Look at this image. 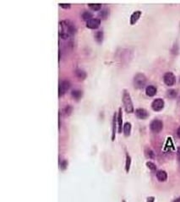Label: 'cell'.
I'll list each match as a JSON object with an SVG mask.
<instances>
[{
	"label": "cell",
	"instance_id": "obj_21",
	"mask_svg": "<svg viewBox=\"0 0 180 202\" xmlns=\"http://www.w3.org/2000/svg\"><path fill=\"white\" fill-rule=\"evenodd\" d=\"M81 16H82V19H83L84 20H86V22H87V21H89L90 19H92V13H90V12H87V11L84 12Z\"/></svg>",
	"mask_w": 180,
	"mask_h": 202
},
{
	"label": "cell",
	"instance_id": "obj_8",
	"mask_svg": "<svg viewBox=\"0 0 180 202\" xmlns=\"http://www.w3.org/2000/svg\"><path fill=\"white\" fill-rule=\"evenodd\" d=\"M101 25V19H97V18H92V19H90L89 21L86 22V27L89 29H97Z\"/></svg>",
	"mask_w": 180,
	"mask_h": 202
},
{
	"label": "cell",
	"instance_id": "obj_25",
	"mask_svg": "<svg viewBox=\"0 0 180 202\" xmlns=\"http://www.w3.org/2000/svg\"><path fill=\"white\" fill-rule=\"evenodd\" d=\"M59 6L60 8H65V9H69L71 7V4L70 3H59Z\"/></svg>",
	"mask_w": 180,
	"mask_h": 202
},
{
	"label": "cell",
	"instance_id": "obj_18",
	"mask_svg": "<svg viewBox=\"0 0 180 202\" xmlns=\"http://www.w3.org/2000/svg\"><path fill=\"white\" fill-rule=\"evenodd\" d=\"M88 7L93 11H99L102 8V5L100 3H89Z\"/></svg>",
	"mask_w": 180,
	"mask_h": 202
},
{
	"label": "cell",
	"instance_id": "obj_13",
	"mask_svg": "<svg viewBox=\"0 0 180 202\" xmlns=\"http://www.w3.org/2000/svg\"><path fill=\"white\" fill-rule=\"evenodd\" d=\"M156 92H157L156 87L154 86H148L146 88V93L147 96L150 97H154V96L156 94Z\"/></svg>",
	"mask_w": 180,
	"mask_h": 202
},
{
	"label": "cell",
	"instance_id": "obj_7",
	"mask_svg": "<svg viewBox=\"0 0 180 202\" xmlns=\"http://www.w3.org/2000/svg\"><path fill=\"white\" fill-rule=\"evenodd\" d=\"M164 105H165V103H164L163 100L161 98H156L151 103V108L155 112H160L163 109Z\"/></svg>",
	"mask_w": 180,
	"mask_h": 202
},
{
	"label": "cell",
	"instance_id": "obj_10",
	"mask_svg": "<svg viewBox=\"0 0 180 202\" xmlns=\"http://www.w3.org/2000/svg\"><path fill=\"white\" fill-rule=\"evenodd\" d=\"M135 115L136 117L140 119H146L149 116L148 112H147L146 109H143V108H138V109H136Z\"/></svg>",
	"mask_w": 180,
	"mask_h": 202
},
{
	"label": "cell",
	"instance_id": "obj_4",
	"mask_svg": "<svg viewBox=\"0 0 180 202\" xmlns=\"http://www.w3.org/2000/svg\"><path fill=\"white\" fill-rule=\"evenodd\" d=\"M162 128H163V124L159 119H154L150 124V129H151V130L152 131L153 133H160L162 130Z\"/></svg>",
	"mask_w": 180,
	"mask_h": 202
},
{
	"label": "cell",
	"instance_id": "obj_26",
	"mask_svg": "<svg viewBox=\"0 0 180 202\" xmlns=\"http://www.w3.org/2000/svg\"><path fill=\"white\" fill-rule=\"evenodd\" d=\"M67 166H68V162H67V161H62L61 163H60V167L62 168V170H64V169L66 168Z\"/></svg>",
	"mask_w": 180,
	"mask_h": 202
},
{
	"label": "cell",
	"instance_id": "obj_24",
	"mask_svg": "<svg viewBox=\"0 0 180 202\" xmlns=\"http://www.w3.org/2000/svg\"><path fill=\"white\" fill-rule=\"evenodd\" d=\"M64 113H65V114L66 115H70V114H71V112H72V107L71 106H67V107H65V108H64Z\"/></svg>",
	"mask_w": 180,
	"mask_h": 202
},
{
	"label": "cell",
	"instance_id": "obj_1",
	"mask_svg": "<svg viewBox=\"0 0 180 202\" xmlns=\"http://www.w3.org/2000/svg\"><path fill=\"white\" fill-rule=\"evenodd\" d=\"M76 32V28L72 23L69 22V20H63L59 22V36L62 39H68Z\"/></svg>",
	"mask_w": 180,
	"mask_h": 202
},
{
	"label": "cell",
	"instance_id": "obj_29",
	"mask_svg": "<svg viewBox=\"0 0 180 202\" xmlns=\"http://www.w3.org/2000/svg\"><path fill=\"white\" fill-rule=\"evenodd\" d=\"M155 201V198L154 197H149L147 199V202H154Z\"/></svg>",
	"mask_w": 180,
	"mask_h": 202
},
{
	"label": "cell",
	"instance_id": "obj_28",
	"mask_svg": "<svg viewBox=\"0 0 180 202\" xmlns=\"http://www.w3.org/2000/svg\"><path fill=\"white\" fill-rule=\"evenodd\" d=\"M100 16L102 18H106L107 16H108V12L107 10H103V11L100 13Z\"/></svg>",
	"mask_w": 180,
	"mask_h": 202
},
{
	"label": "cell",
	"instance_id": "obj_32",
	"mask_svg": "<svg viewBox=\"0 0 180 202\" xmlns=\"http://www.w3.org/2000/svg\"><path fill=\"white\" fill-rule=\"evenodd\" d=\"M174 202H180V198H179V199H176V200H174Z\"/></svg>",
	"mask_w": 180,
	"mask_h": 202
},
{
	"label": "cell",
	"instance_id": "obj_15",
	"mask_svg": "<svg viewBox=\"0 0 180 202\" xmlns=\"http://www.w3.org/2000/svg\"><path fill=\"white\" fill-rule=\"evenodd\" d=\"M131 124L130 123H125L124 125V128H123V131H124V136L127 137V136H130L131 133Z\"/></svg>",
	"mask_w": 180,
	"mask_h": 202
},
{
	"label": "cell",
	"instance_id": "obj_27",
	"mask_svg": "<svg viewBox=\"0 0 180 202\" xmlns=\"http://www.w3.org/2000/svg\"><path fill=\"white\" fill-rule=\"evenodd\" d=\"M147 156H148L150 158H155V154H154V152H153L150 149L147 151Z\"/></svg>",
	"mask_w": 180,
	"mask_h": 202
},
{
	"label": "cell",
	"instance_id": "obj_12",
	"mask_svg": "<svg viewBox=\"0 0 180 202\" xmlns=\"http://www.w3.org/2000/svg\"><path fill=\"white\" fill-rule=\"evenodd\" d=\"M156 178H157L160 182H165L167 179V173L163 170H159L156 172Z\"/></svg>",
	"mask_w": 180,
	"mask_h": 202
},
{
	"label": "cell",
	"instance_id": "obj_3",
	"mask_svg": "<svg viewBox=\"0 0 180 202\" xmlns=\"http://www.w3.org/2000/svg\"><path fill=\"white\" fill-rule=\"evenodd\" d=\"M146 77L141 73H138L134 77V86L136 89L144 88L146 84Z\"/></svg>",
	"mask_w": 180,
	"mask_h": 202
},
{
	"label": "cell",
	"instance_id": "obj_9",
	"mask_svg": "<svg viewBox=\"0 0 180 202\" xmlns=\"http://www.w3.org/2000/svg\"><path fill=\"white\" fill-rule=\"evenodd\" d=\"M117 122H118V132L121 133L123 131V114L122 109L119 108V113L117 114Z\"/></svg>",
	"mask_w": 180,
	"mask_h": 202
},
{
	"label": "cell",
	"instance_id": "obj_2",
	"mask_svg": "<svg viewBox=\"0 0 180 202\" xmlns=\"http://www.w3.org/2000/svg\"><path fill=\"white\" fill-rule=\"evenodd\" d=\"M122 101L124 107L125 112L127 114H132L134 112V105L132 103V99H131L130 95L128 91L124 90L123 92V97H122Z\"/></svg>",
	"mask_w": 180,
	"mask_h": 202
},
{
	"label": "cell",
	"instance_id": "obj_20",
	"mask_svg": "<svg viewBox=\"0 0 180 202\" xmlns=\"http://www.w3.org/2000/svg\"><path fill=\"white\" fill-rule=\"evenodd\" d=\"M130 165H131V157H130L129 154H127V155H126V162H125V170H126L127 173L130 171Z\"/></svg>",
	"mask_w": 180,
	"mask_h": 202
},
{
	"label": "cell",
	"instance_id": "obj_11",
	"mask_svg": "<svg viewBox=\"0 0 180 202\" xmlns=\"http://www.w3.org/2000/svg\"><path fill=\"white\" fill-rule=\"evenodd\" d=\"M140 16H141V11L137 10V11L134 12L130 16V25H135V24L138 21L139 19L140 18Z\"/></svg>",
	"mask_w": 180,
	"mask_h": 202
},
{
	"label": "cell",
	"instance_id": "obj_31",
	"mask_svg": "<svg viewBox=\"0 0 180 202\" xmlns=\"http://www.w3.org/2000/svg\"><path fill=\"white\" fill-rule=\"evenodd\" d=\"M177 158L178 160H180V147L177 149Z\"/></svg>",
	"mask_w": 180,
	"mask_h": 202
},
{
	"label": "cell",
	"instance_id": "obj_19",
	"mask_svg": "<svg viewBox=\"0 0 180 202\" xmlns=\"http://www.w3.org/2000/svg\"><path fill=\"white\" fill-rule=\"evenodd\" d=\"M95 38H96V40H97V42H98V43H101V42H103V31H97V32H96V34H95Z\"/></svg>",
	"mask_w": 180,
	"mask_h": 202
},
{
	"label": "cell",
	"instance_id": "obj_30",
	"mask_svg": "<svg viewBox=\"0 0 180 202\" xmlns=\"http://www.w3.org/2000/svg\"><path fill=\"white\" fill-rule=\"evenodd\" d=\"M177 137H178V138H180V127L178 128V129H177Z\"/></svg>",
	"mask_w": 180,
	"mask_h": 202
},
{
	"label": "cell",
	"instance_id": "obj_22",
	"mask_svg": "<svg viewBox=\"0 0 180 202\" xmlns=\"http://www.w3.org/2000/svg\"><path fill=\"white\" fill-rule=\"evenodd\" d=\"M167 97L169 98H174V97H177V92L175 90H172V89L168 90L167 91Z\"/></svg>",
	"mask_w": 180,
	"mask_h": 202
},
{
	"label": "cell",
	"instance_id": "obj_16",
	"mask_svg": "<svg viewBox=\"0 0 180 202\" xmlns=\"http://www.w3.org/2000/svg\"><path fill=\"white\" fill-rule=\"evenodd\" d=\"M75 75L79 80H84L86 78V73L81 69H77L75 70Z\"/></svg>",
	"mask_w": 180,
	"mask_h": 202
},
{
	"label": "cell",
	"instance_id": "obj_14",
	"mask_svg": "<svg viewBox=\"0 0 180 202\" xmlns=\"http://www.w3.org/2000/svg\"><path fill=\"white\" fill-rule=\"evenodd\" d=\"M118 122H117V114H114V118H113V126H112V141H114L115 139V133H116V130L118 129Z\"/></svg>",
	"mask_w": 180,
	"mask_h": 202
},
{
	"label": "cell",
	"instance_id": "obj_17",
	"mask_svg": "<svg viewBox=\"0 0 180 202\" xmlns=\"http://www.w3.org/2000/svg\"><path fill=\"white\" fill-rule=\"evenodd\" d=\"M71 96L75 100H80L81 98V97H82V92L80 91V90H74L71 92Z\"/></svg>",
	"mask_w": 180,
	"mask_h": 202
},
{
	"label": "cell",
	"instance_id": "obj_5",
	"mask_svg": "<svg viewBox=\"0 0 180 202\" xmlns=\"http://www.w3.org/2000/svg\"><path fill=\"white\" fill-rule=\"evenodd\" d=\"M70 88V82L69 80H63L58 85V97H60L64 96L66 92Z\"/></svg>",
	"mask_w": 180,
	"mask_h": 202
},
{
	"label": "cell",
	"instance_id": "obj_23",
	"mask_svg": "<svg viewBox=\"0 0 180 202\" xmlns=\"http://www.w3.org/2000/svg\"><path fill=\"white\" fill-rule=\"evenodd\" d=\"M146 166L148 167V168H149L151 171H156V166L155 163H153L152 162H146Z\"/></svg>",
	"mask_w": 180,
	"mask_h": 202
},
{
	"label": "cell",
	"instance_id": "obj_6",
	"mask_svg": "<svg viewBox=\"0 0 180 202\" xmlns=\"http://www.w3.org/2000/svg\"><path fill=\"white\" fill-rule=\"evenodd\" d=\"M163 81L167 86H174L176 83V77L172 72H167L163 75Z\"/></svg>",
	"mask_w": 180,
	"mask_h": 202
}]
</instances>
